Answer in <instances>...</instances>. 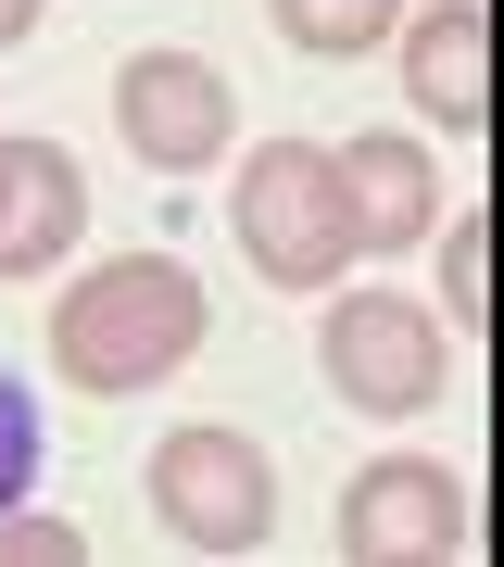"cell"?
Wrapping results in <instances>:
<instances>
[{
	"instance_id": "7a4b0ae2",
	"label": "cell",
	"mask_w": 504,
	"mask_h": 567,
	"mask_svg": "<svg viewBox=\"0 0 504 567\" xmlns=\"http://www.w3.org/2000/svg\"><path fill=\"white\" fill-rule=\"evenodd\" d=\"M227 227H240L253 278H278V290H341V265H353V215H341V177H328L316 140H253Z\"/></svg>"
},
{
	"instance_id": "5bb4252c",
	"label": "cell",
	"mask_w": 504,
	"mask_h": 567,
	"mask_svg": "<svg viewBox=\"0 0 504 567\" xmlns=\"http://www.w3.org/2000/svg\"><path fill=\"white\" fill-rule=\"evenodd\" d=\"M13 39H39V0H0V51Z\"/></svg>"
},
{
	"instance_id": "3957f363",
	"label": "cell",
	"mask_w": 504,
	"mask_h": 567,
	"mask_svg": "<svg viewBox=\"0 0 504 567\" xmlns=\"http://www.w3.org/2000/svg\"><path fill=\"white\" fill-rule=\"evenodd\" d=\"M152 517L177 529L189 555H265V529H278V466L253 454V429H164L152 442Z\"/></svg>"
},
{
	"instance_id": "4fadbf2b",
	"label": "cell",
	"mask_w": 504,
	"mask_h": 567,
	"mask_svg": "<svg viewBox=\"0 0 504 567\" xmlns=\"http://www.w3.org/2000/svg\"><path fill=\"white\" fill-rule=\"evenodd\" d=\"M89 529L76 517H0V567H76Z\"/></svg>"
},
{
	"instance_id": "8992f818",
	"label": "cell",
	"mask_w": 504,
	"mask_h": 567,
	"mask_svg": "<svg viewBox=\"0 0 504 567\" xmlns=\"http://www.w3.org/2000/svg\"><path fill=\"white\" fill-rule=\"evenodd\" d=\"M114 126H126V152L152 177H202V164H227V140H240V102H227V76L202 51H140L114 76Z\"/></svg>"
},
{
	"instance_id": "6da1fadb",
	"label": "cell",
	"mask_w": 504,
	"mask_h": 567,
	"mask_svg": "<svg viewBox=\"0 0 504 567\" xmlns=\"http://www.w3.org/2000/svg\"><path fill=\"white\" fill-rule=\"evenodd\" d=\"M202 328H215V303L177 252H114L51 303V379L89 391V404H126V391L177 379L202 353Z\"/></svg>"
},
{
	"instance_id": "5b68a950",
	"label": "cell",
	"mask_w": 504,
	"mask_h": 567,
	"mask_svg": "<svg viewBox=\"0 0 504 567\" xmlns=\"http://www.w3.org/2000/svg\"><path fill=\"white\" fill-rule=\"evenodd\" d=\"M466 555V480L442 454H379L341 492V567H442Z\"/></svg>"
},
{
	"instance_id": "7c38bea8",
	"label": "cell",
	"mask_w": 504,
	"mask_h": 567,
	"mask_svg": "<svg viewBox=\"0 0 504 567\" xmlns=\"http://www.w3.org/2000/svg\"><path fill=\"white\" fill-rule=\"evenodd\" d=\"M442 278H454V328H480L492 316V215H454V265Z\"/></svg>"
},
{
	"instance_id": "9c48e42d",
	"label": "cell",
	"mask_w": 504,
	"mask_h": 567,
	"mask_svg": "<svg viewBox=\"0 0 504 567\" xmlns=\"http://www.w3.org/2000/svg\"><path fill=\"white\" fill-rule=\"evenodd\" d=\"M328 177H341L353 252H416V240H429V203H442V177H429V152H416V140L366 126V140H341V152H328Z\"/></svg>"
},
{
	"instance_id": "8fae6325",
	"label": "cell",
	"mask_w": 504,
	"mask_h": 567,
	"mask_svg": "<svg viewBox=\"0 0 504 567\" xmlns=\"http://www.w3.org/2000/svg\"><path fill=\"white\" fill-rule=\"evenodd\" d=\"M25 480H39V404H25L13 365H0V505H25Z\"/></svg>"
},
{
	"instance_id": "52a82bcc",
	"label": "cell",
	"mask_w": 504,
	"mask_h": 567,
	"mask_svg": "<svg viewBox=\"0 0 504 567\" xmlns=\"http://www.w3.org/2000/svg\"><path fill=\"white\" fill-rule=\"evenodd\" d=\"M89 240V177L63 140H0V278H51Z\"/></svg>"
},
{
	"instance_id": "ba28073f",
	"label": "cell",
	"mask_w": 504,
	"mask_h": 567,
	"mask_svg": "<svg viewBox=\"0 0 504 567\" xmlns=\"http://www.w3.org/2000/svg\"><path fill=\"white\" fill-rule=\"evenodd\" d=\"M403 102L429 126H454V140L492 126V0H429L403 25Z\"/></svg>"
},
{
	"instance_id": "277c9868",
	"label": "cell",
	"mask_w": 504,
	"mask_h": 567,
	"mask_svg": "<svg viewBox=\"0 0 504 567\" xmlns=\"http://www.w3.org/2000/svg\"><path fill=\"white\" fill-rule=\"evenodd\" d=\"M316 365H328V391H341L353 416H429L442 379H454V341H442V316L403 303V290H353V303L316 316Z\"/></svg>"
},
{
	"instance_id": "30bf717a",
	"label": "cell",
	"mask_w": 504,
	"mask_h": 567,
	"mask_svg": "<svg viewBox=\"0 0 504 567\" xmlns=\"http://www.w3.org/2000/svg\"><path fill=\"white\" fill-rule=\"evenodd\" d=\"M265 13H278V39H290V51L353 63V51H379L391 25H403V0H265Z\"/></svg>"
}]
</instances>
